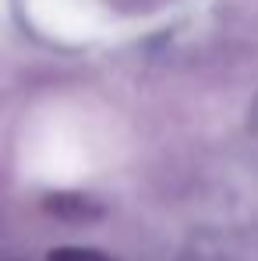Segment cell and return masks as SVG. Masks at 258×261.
<instances>
[{
  "instance_id": "1",
  "label": "cell",
  "mask_w": 258,
  "mask_h": 261,
  "mask_svg": "<svg viewBox=\"0 0 258 261\" xmlns=\"http://www.w3.org/2000/svg\"><path fill=\"white\" fill-rule=\"evenodd\" d=\"M50 261H113L99 251H85V247H64V251H53Z\"/></svg>"
}]
</instances>
